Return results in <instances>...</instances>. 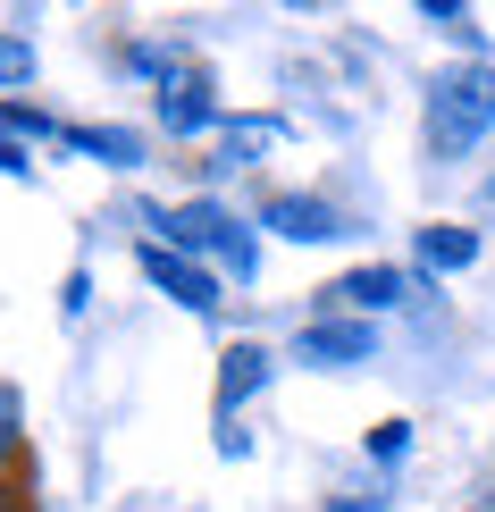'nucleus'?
Returning <instances> with one entry per match:
<instances>
[{
    "mask_svg": "<svg viewBox=\"0 0 495 512\" xmlns=\"http://www.w3.org/2000/svg\"><path fill=\"white\" fill-rule=\"evenodd\" d=\"M135 261H143V277H152V286H160V294H168L177 311H202V319L219 311V269H210V261H185V252H168L160 236L143 244Z\"/></svg>",
    "mask_w": 495,
    "mask_h": 512,
    "instance_id": "3",
    "label": "nucleus"
},
{
    "mask_svg": "<svg viewBox=\"0 0 495 512\" xmlns=\"http://www.w3.org/2000/svg\"><path fill=\"white\" fill-rule=\"evenodd\" d=\"M495 135V68L470 59V68H445L428 84V152L437 160H462Z\"/></svg>",
    "mask_w": 495,
    "mask_h": 512,
    "instance_id": "1",
    "label": "nucleus"
},
{
    "mask_svg": "<svg viewBox=\"0 0 495 512\" xmlns=\"http://www.w3.org/2000/svg\"><path fill=\"white\" fill-rule=\"evenodd\" d=\"M479 261V236L470 227H420L412 236V277H462Z\"/></svg>",
    "mask_w": 495,
    "mask_h": 512,
    "instance_id": "7",
    "label": "nucleus"
},
{
    "mask_svg": "<svg viewBox=\"0 0 495 512\" xmlns=\"http://www.w3.org/2000/svg\"><path fill=\"white\" fill-rule=\"evenodd\" d=\"M160 126H168V135H202V126H219V101H210V84H202V76L160 84Z\"/></svg>",
    "mask_w": 495,
    "mask_h": 512,
    "instance_id": "8",
    "label": "nucleus"
},
{
    "mask_svg": "<svg viewBox=\"0 0 495 512\" xmlns=\"http://www.w3.org/2000/svg\"><path fill=\"white\" fill-rule=\"evenodd\" d=\"M412 454V420H378L370 429V462H403Z\"/></svg>",
    "mask_w": 495,
    "mask_h": 512,
    "instance_id": "12",
    "label": "nucleus"
},
{
    "mask_svg": "<svg viewBox=\"0 0 495 512\" xmlns=\"http://www.w3.org/2000/svg\"><path fill=\"white\" fill-rule=\"evenodd\" d=\"M487 210H495V177H487Z\"/></svg>",
    "mask_w": 495,
    "mask_h": 512,
    "instance_id": "16",
    "label": "nucleus"
},
{
    "mask_svg": "<svg viewBox=\"0 0 495 512\" xmlns=\"http://www.w3.org/2000/svg\"><path fill=\"white\" fill-rule=\"evenodd\" d=\"M378 353V328L370 319H311L303 336H294V361H311V370H353V361Z\"/></svg>",
    "mask_w": 495,
    "mask_h": 512,
    "instance_id": "6",
    "label": "nucleus"
},
{
    "mask_svg": "<svg viewBox=\"0 0 495 512\" xmlns=\"http://www.w3.org/2000/svg\"><path fill=\"white\" fill-rule=\"evenodd\" d=\"M152 227H160V244H168V252L202 261V252H219V244H227L244 219H235L227 202H177V210H152Z\"/></svg>",
    "mask_w": 495,
    "mask_h": 512,
    "instance_id": "4",
    "label": "nucleus"
},
{
    "mask_svg": "<svg viewBox=\"0 0 495 512\" xmlns=\"http://www.w3.org/2000/svg\"><path fill=\"white\" fill-rule=\"evenodd\" d=\"M269 387V353L261 345H227L219 353V412H235L244 395H261Z\"/></svg>",
    "mask_w": 495,
    "mask_h": 512,
    "instance_id": "9",
    "label": "nucleus"
},
{
    "mask_svg": "<svg viewBox=\"0 0 495 512\" xmlns=\"http://www.w3.org/2000/svg\"><path fill=\"white\" fill-rule=\"evenodd\" d=\"M328 512H386V496H344V504H328Z\"/></svg>",
    "mask_w": 495,
    "mask_h": 512,
    "instance_id": "15",
    "label": "nucleus"
},
{
    "mask_svg": "<svg viewBox=\"0 0 495 512\" xmlns=\"http://www.w3.org/2000/svg\"><path fill=\"white\" fill-rule=\"evenodd\" d=\"M34 34H0V93H17V84H34Z\"/></svg>",
    "mask_w": 495,
    "mask_h": 512,
    "instance_id": "11",
    "label": "nucleus"
},
{
    "mask_svg": "<svg viewBox=\"0 0 495 512\" xmlns=\"http://www.w3.org/2000/svg\"><path fill=\"white\" fill-rule=\"evenodd\" d=\"M0 512H9V487H0Z\"/></svg>",
    "mask_w": 495,
    "mask_h": 512,
    "instance_id": "17",
    "label": "nucleus"
},
{
    "mask_svg": "<svg viewBox=\"0 0 495 512\" xmlns=\"http://www.w3.org/2000/svg\"><path fill=\"white\" fill-rule=\"evenodd\" d=\"M420 294V277L412 269H395V261H370V269H344L328 294H319V319H336V311H353V319H370L378 328V311H403Z\"/></svg>",
    "mask_w": 495,
    "mask_h": 512,
    "instance_id": "2",
    "label": "nucleus"
},
{
    "mask_svg": "<svg viewBox=\"0 0 495 512\" xmlns=\"http://www.w3.org/2000/svg\"><path fill=\"white\" fill-rule=\"evenodd\" d=\"M0 135H34V143L51 135V143H59V126L42 118V110H17V101H0Z\"/></svg>",
    "mask_w": 495,
    "mask_h": 512,
    "instance_id": "13",
    "label": "nucleus"
},
{
    "mask_svg": "<svg viewBox=\"0 0 495 512\" xmlns=\"http://www.w3.org/2000/svg\"><path fill=\"white\" fill-rule=\"evenodd\" d=\"M252 227H269V236H286V244H336V236H353L344 210L319 202V194H277V202H261V219H252Z\"/></svg>",
    "mask_w": 495,
    "mask_h": 512,
    "instance_id": "5",
    "label": "nucleus"
},
{
    "mask_svg": "<svg viewBox=\"0 0 495 512\" xmlns=\"http://www.w3.org/2000/svg\"><path fill=\"white\" fill-rule=\"evenodd\" d=\"M59 143H76V152H93V160H110V168H135L143 160L135 126H59Z\"/></svg>",
    "mask_w": 495,
    "mask_h": 512,
    "instance_id": "10",
    "label": "nucleus"
},
{
    "mask_svg": "<svg viewBox=\"0 0 495 512\" xmlns=\"http://www.w3.org/2000/svg\"><path fill=\"white\" fill-rule=\"evenodd\" d=\"M0 177H34V152H26V143H9V135H0Z\"/></svg>",
    "mask_w": 495,
    "mask_h": 512,
    "instance_id": "14",
    "label": "nucleus"
},
{
    "mask_svg": "<svg viewBox=\"0 0 495 512\" xmlns=\"http://www.w3.org/2000/svg\"><path fill=\"white\" fill-rule=\"evenodd\" d=\"M479 512H495V504H479Z\"/></svg>",
    "mask_w": 495,
    "mask_h": 512,
    "instance_id": "18",
    "label": "nucleus"
}]
</instances>
